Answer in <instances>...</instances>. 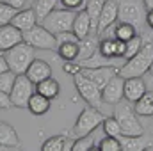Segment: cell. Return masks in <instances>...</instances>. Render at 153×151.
<instances>
[{
    "label": "cell",
    "instance_id": "d6986e66",
    "mask_svg": "<svg viewBox=\"0 0 153 151\" xmlns=\"http://www.w3.org/2000/svg\"><path fill=\"white\" fill-rule=\"evenodd\" d=\"M91 29H93V25H91V18H89L87 11L84 9V11L76 13L75 20H73V29H71V30L75 32L76 38L78 39L87 38V36L91 34Z\"/></svg>",
    "mask_w": 153,
    "mask_h": 151
},
{
    "label": "cell",
    "instance_id": "4fadbf2b",
    "mask_svg": "<svg viewBox=\"0 0 153 151\" xmlns=\"http://www.w3.org/2000/svg\"><path fill=\"white\" fill-rule=\"evenodd\" d=\"M117 9H119L117 0H105V4L102 7L100 20H98V38L107 27H111L112 23L117 21Z\"/></svg>",
    "mask_w": 153,
    "mask_h": 151
},
{
    "label": "cell",
    "instance_id": "ba28073f",
    "mask_svg": "<svg viewBox=\"0 0 153 151\" xmlns=\"http://www.w3.org/2000/svg\"><path fill=\"white\" fill-rule=\"evenodd\" d=\"M23 41L38 50H57L55 34H52L48 29H45L41 23H36L32 29L23 32Z\"/></svg>",
    "mask_w": 153,
    "mask_h": 151
},
{
    "label": "cell",
    "instance_id": "4dcf8cb0",
    "mask_svg": "<svg viewBox=\"0 0 153 151\" xmlns=\"http://www.w3.org/2000/svg\"><path fill=\"white\" fill-rule=\"evenodd\" d=\"M98 150L100 151H123L121 150V142H119V139L114 137V135H105V137L100 141Z\"/></svg>",
    "mask_w": 153,
    "mask_h": 151
},
{
    "label": "cell",
    "instance_id": "ee69618b",
    "mask_svg": "<svg viewBox=\"0 0 153 151\" xmlns=\"http://www.w3.org/2000/svg\"><path fill=\"white\" fill-rule=\"evenodd\" d=\"M150 128H152V130H150V132H152V137H153V123H152V126H150Z\"/></svg>",
    "mask_w": 153,
    "mask_h": 151
},
{
    "label": "cell",
    "instance_id": "8d00e7d4",
    "mask_svg": "<svg viewBox=\"0 0 153 151\" xmlns=\"http://www.w3.org/2000/svg\"><path fill=\"white\" fill-rule=\"evenodd\" d=\"M9 107H13V103H11V98H9V94L7 93H2L0 91V109H9Z\"/></svg>",
    "mask_w": 153,
    "mask_h": 151
},
{
    "label": "cell",
    "instance_id": "9a60e30c",
    "mask_svg": "<svg viewBox=\"0 0 153 151\" xmlns=\"http://www.w3.org/2000/svg\"><path fill=\"white\" fill-rule=\"evenodd\" d=\"M11 23L16 27V29H20L22 32H25V30H29V29H32L38 21V16H36V13H34V9L30 7V9H18L16 11V14L13 16V20H11Z\"/></svg>",
    "mask_w": 153,
    "mask_h": 151
},
{
    "label": "cell",
    "instance_id": "ffe728a7",
    "mask_svg": "<svg viewBox=\"0 0 153 151\" xmlns=\"http://www.w3.org/2000/svg\"><path fill=\"white\" fill-rule=\"evenodd\" d=\"M117 139L121 142L123 151H143L148 146V141H146L144 133L143 135H119Z\"/></svg>",
    "mask_w": 153,
    "mask_h": 151
},
{
    "label": "cell",
    "instance_id": "1f68e13d",
    "mask_svg": "<svg viewBox=\"0 0 153 151\" xmlns=\"http://www.w3.org/2000/svg\"><path fill=\"white\" fill-rule=\"evenodd\" d=\"M102 128H103L105 135H114V137H119V135H121V126H119V123L116 121L114 115L105 117L103 123H102Z\"/></svg>",
    "mask_w": 153,
    "mask_h": 151
},
{
    "label": "cell",
    "instance_id": "cb8c5ba5",
    "mask_svg": "<svg viewBox=\"0 0 153 151\" xmlns=\"http://www.w3.org/2000/svg\"><path fill=\"white\" fill-rule=\"evenodd\" d=\"M105 0H85L84 5H85V11L91 18V34H98V20H100V14H102V7H103Z\"/></svg>",
    "mask_w": 153,
    "mask_h": 151
},
{
    "label": "cell",
    "instance_id": "f1b7e54d",
    "mask_svg": "<svg viewBox=\"0 0 153 151\" xmlns=\"http://www.w3.org/2000/svg\"><path fill=\"white\" fill-rule=\"evenodd\" d=\"M143 34H137V36H134V38L130 39V41H126V48H125V55H123V61H128V59H132L141 48H143Z\"/></svg>",
    "mask_w": 153,
    "mask_h": 151
},
{
    "label": "cell",
    "instance_id": "83f0119b",
    "mask_svg": "<svg viewBox=\"0 0 153 151\" xmlns=\"http://www.w3.org/2000/svg\"><path fill=\"white\" fill-rule=\"evenodd\" d=\"M78 43L80 41H70V43L57 44V53L64 61H76V57H78Z\"/></svg>",
    "mask_w": 153,
    "mask_h": 151
},
{
    "label": "cell",
    "instance_id": "f546056e",
    "mask_svg": "<svg viewBox=\"0 0 153 151\" xmlns=\"http://www.w3.org/2000/svg\"><path fill=\"white\" fill-rule=\"evenodd\" d=\"M94 137L93 133H87L84 137H78L73 141V146H71V151H89V150H96L94 146Z\"/></svg>",
    "mask_w": 153,
    "mask_h": 151
},
{
    "label": "cell",
    "instance_id": "836d02e7",
    "mask_svg": "<svg viewBox=\"0 0 153 151\" xmlns=\"http://www.w3.org/2000/svg\"><path fill=\"white\" fill-rule=\"evenodd\" d=\"M16 7H13V5H9V4H5L4 0H0V25H4V23H11V20H13V16L16 14Z\"/></svg>",
    "mask_w": 153,
    "mask_h": 151
},
{
    "label": "cell",
    "instance_id": "7c38bea8",
    "mask_svg": "<svg viewBox=\"0 0 153 151\" xmlns=\"http://www.w3.org/2000/svg\"><path fill=\"white\" fill-rule=\"evenodd\" d=\"M23 41V32L16 29L13 23L0 25V52H7L9 48L16 46Z\"/></svg>",
    "mask_w": 153,
    "mask_h": 151
},
{
    "label": "cell",
    "instance_id": "e575fe53",
    "mask_svg": "<svg viewBox=\"0 0 153 151\" xmlns=\"http://www.w3.org/2000/svg\"><path fill=\"white\" fill-rule=\"evenodd\" d=\"M62 70L68 73V75H76V73H80V70H82V66H80V62H76V61H64V64H62Z\"/></svg>",
    "mask_w": 153,
    "mask_h": 151
},
{
    "label": "cell",
    "instance_id": "8fae6325",
    "mask_svg": "<svg viewBox=\"0 0 153 151\" xmlns=\"http://www.w3.org/2000/svg\"><path fill=\"white\" fill-rule=\"evenodd\" d=\"M123 91H125V78L117 75L111 78V82L102 89V100L103 103H111V105H116L117 101L123 100Z\"/></svg>",
    "mask_w": 153,
    "mask_h": 151
},
{
    "label": "cell",
    "instance_id": "2e32d148",
    "mask_svg": "<svg viewBox=\"0 0 153 151\" xmlns=\"http://www.w3.org/2000/svg\"><path fill=\"white\" fill-rule=\"evenodd\" d=\"M25 75L30 78V82L34 84H39L41 80L52 76V68L46 61H41V59H34L29 66V70L25 71Z\"/></svg>",
    "mask_w": 153,
    "mask_h": 151
},
{
    "label": "cell",
    "instance_id": "5b68a950",
    "mask_svg": "<svg viewBox=\"0 0 153 151\" xmlns=\"http://www.w3.org/2000/svg\"><path fill=\"white\" fill-rule=\"evenodd\" d=\"M119 9H117V20L119 21H128L141 29L146 23V7L143 0H117Z\"/></svg>",
    "mask_w": 153,
    "mask_h": 151
},
{
    "label": "cell",
    "instance_id": "277c9868",
    "mask_svg": "<svg viewBox=\"0 0 153 151\" xmlns=\"http://www.w3.org/2000/svg\"><path fill=\"white\" fill-rule=\"evenodd\" d=\"M103 115L100 112V109H96V107H91V105H87L80 115H78V119L75 121V124H73V128H71V137L73 139H78V137H84V135H87V133H93L102 123H103Z\"/></svg>",
    "mask_w": 153,
    "mask_h": 151
},
{
    "label": "cell",
    "instance_id": "603a6c76",
    "mask_svg": "<svg viewBox=\"0 0 153 151\" xmlns=\"http://www.w3.org/2000/svg\"><path fill=\"white\" fill-rule=\"evenodd\" d=\"M134 110L141 117H152L153 115V91H146L137 101H134Z\"/></svg>",
    "mask_w": 153,
    "mask_h": 151
},
{
    "label": "cell",
    "instance_id": "d4e9b609",
    "mask_svg": "<svg viewBox=\"0 0 153 151\" xmlns=\"http://www.w3.org/2000/svg\"><path fill=\"white\" fill-rule=\"evenodd\" d=\"M36 91H38L39 94L46 96L48 100H53V98L59 96V93H61V85H59V82H57L55 78L48 76V78L41 80L39 84H36Z\"/></svg>",
    "mask_w": 153,
    "mask_h": 151
},
{
    "label": "cell",
    "instance_id": "e0dca14e",
    "mask_svg": "<svg viewBox=\"0 0 153 151\" xmlns=\"http://www.w3.org/2000/svg\"><path fill=\"white\" fill-rule=\"evenodd\" d=\"M98 44H100L98 34H89L87 38L80 39V43H78V57H76V62H82V61L89 59V57L98 50Z\"/></svg>",
    "mask_w": 153,
    "mask_h": 151
},
{
    "label": "cell",
    "instance_id": "9c48e42d",
    "mask_svg": "<svg viewBox=\"0 0 153 151\" xmlns=\"http://www.w3.org/2000/svg\"><path fill=\"white\" fill-rule=\"evenodd\" d=\"M73 82H75V87L78 91V94L82 96V100H85L87 105L96 107V109L102 107V103H103L102 89L93 80H89L87 76H84L82 73H76V75H73Z\"/></svg>",
    "mask_w": 153,
    "mask_h": 151
},
{
    "label": "cell",
    "instance_id": "7402d4cb",
    "mask_svg": "<svg viewBox=\"0 0 153 151\" xmlns=\"http://www.w3.org/2000/svg\"><path fill=\"white\" fill-rule=\"evenodd\" d=\"M50 101H52V100H48L46 96L39 94L38 91H36V93L30 96L27 109L30 110V114H32V115H45V114L50 110Z\"/></svg>",
    "mask_w": 153,
    "mask_h": 151
},
{
    "label": "cell",
    "instance_id": "74e56055",
    "mask_svg": "<svg viewBox=\"0 0 153 151\" xmlns=\"http://www.w3.org/2000/svg\"><path fill=\"white\" fill-rule=\"evenodd\" d=\"M4 2L9 4V5H13V7H16V9H22L27 4V0H4Z\"/></svg>",
    "mask_w": 153,
    "mask_h": 151
},
{
    "label": "cell",
    "instance_id": "ab89813d",
    "mask_svg": "<svg viewBox=\"0 0 153 151\" xmlns=\"http://www.w3.org/2000/svg\"><path fill=\"white\" fill-rule=\"evenodd\" d=\"M146 25L153 30V9L152 11H146Z\"/></svg>",
    "mask_w": 153,
    "mask_h": 151
},
{
    "label": "cell",
    "instance_id": "484cf974",
    "mask_svg": "<svg viewBox=\"0 0 153 151\" xmlns=\"http://www.w3.org/2000/svg\"><path fill=\"white\" fill-rule=\"evenodd\" d=\"M139 29L135 27V25H132V23H128V21H119L117 20V23H114V32H112V38H117L121 39V41H130V39L134 38V36H137L139 32H137Z\"/></svg>",
    "mask_w": 153,
    "mask_h": 151
},
{
    "label": "cell",
    "instance_id": "4316f807",
    "mask_svg": "<svg viewBox=\"0 0 153 151\" xmlns=\"http://www.w3.org/2000/svg\"><path fill=\"white\" fill-rule=\"evenodd\" d=\"M57 2L59 0H34V5H32V9H34V13H36V16H38V21L41 23L53 9H55V5H57Z\"/></svg>",
    "mask_w": 153,
    "mask_h": 151
},
{
    "label": "cell",
    "instance_id": "b9f144b4",
    "mask_svg": "<svg viewBox=\"0 0 153 151\" xmlns=\"http://www.w3.org/2000/svg\"><path fill=\"white\" fill-rule=\"evenodd\" d=\"M0 151H11V148H5V146H0Z\"/></svg>",
    "mask_w": 153,
    "mask_h": 151
},
{
    "label": "cell",
    "instance_id": "d590c367",
    "mask_svg": "<svg viewBox=\"0 0 153 151\" xmlns=\"http://www.w3.org/2000/svg\"><path fill=\"white\" fill-rule=\"evenodd\" d=\"M59 2L62 4V7L76 11V9H80V7L84 5V2H85V0H59Z\"/></svg>",
    "mask_w": 153,
    "mask_h": 151
},
{
    "label": "cell",
    "instance_id": "ac0fdd59",
    "mask_svg": "<svg viewBox=\"0 0 153 151\" xmlns=\"http://www.w3.org/2000/svg\"><path fill=\"white\" fill-rule=\"evenodd\" d=\"M0 146L11 148V150L20 148V137H18L16 130L5 121H0Z\"/></svg>",
    "mask_w": 153,
    "mask_h": 151
},
{
    "label": "cell",
    "instance_id": "d6a6232c",
    "mask_svg": "<svg viewBox=\"0 0 153 151\" xmlns=\"http://www.w3.org/2000/svg\"><path fill=\"white\" fill-rule=\"evenodd\" d=\"M14 80H16V73H13L11 70H7V71L0 73V91L9 94V93H11V89H13Z\"/></svg>",
    "mask_w": 153,
    "mask_h": 151
},
{
    "label": "cell",
    "instance_id": "6da1fadb",
    "mask_svg": "<svg viewBox=\"0 0 153 151\" xmlns=\"http://www.w3.org/2000/svg\"><path fill=\"white\" fill-rule=\"evenodd\" d=\"M143 48L125 64L119 68V75L123 78H132V76H144L150 71V66L153 62V38L143 34Z\"/></svg>",
    "mask_w": 153,
    "mask_h": 151
},
{
    "label": "cell",
    "instance_id": "8992f818",
    "mask_svg": "<svg viewBox=\"0 0 153 151\" xmlns=\"http://www.w3.org/2000/svg\"><path fill=\"white\" fill-rule=\"evenodd\" d=\"M75 11L73 9H53L43 21L41 25L45 29H48L52 34H61L66 30L73 29V20H75Z\"/></svg>",
    "mask_w": 153,
    "mask_h": 151
},
{
    "label": "cell",
    "instance_id": "7a4b0ae2",
    "mask_svg": "<svg viewBox=\"0 0 153 151\" xmlns=\"http://www.w3.org/2000/svg\"><path fill=\"white\" fill-rule=\"evenodd\" d=\"M112 115L121 126V135H143L144 133V126L141 124L139 115L135 114L128 100L123 98L121 101H117L114 105Z\"/></svg>",
    "mask_w": 153,
    "mask_h": 151
},
{
    "label": "cell",
    "instance_id": "30bf717a",
    "mask_svg": "<svg viewBox=\"0 0 153 151\" xmlns=\"http://www.w3.org/2000/svg\"><path fill=\"white\" fill-rule=\"evenodd\" d=\"M80 73L84 76H87L89 80H93L100 89H103L111 78L116 76L119 73V68L117 66H98V68H82Z\"/></svg>",
    "mask_w": 153,
    "mask_h": 151
},
{
    "label": "cell",
    "instance_id": "7bdbcfd3",
    "mask_svg": "<svg viewBox=\"0 0 153 151\" xmlns=\"http://www.w3.org/2000/svg\"><path fill=\"white\" fill-rule=\"evenodd\" d=\"M148 73H152V76H153V62H152V66H150V71Z\"/></svg>",
    "mask_w": 153,
    "mask_h": 151
},
{
    "label": "cell",
    "instance_id": "f35d334b",
    "mask_svg": "<svg viewBox=\"0 0 153 151\" xmlns=\"http://www.w3.org/2000/svg\"><path fill=\"white\" fill-rule=\"evenodd\" d=\"M7 70H9L7 61H5V57H4V52H0V73H4V71H7Z\"/></svg>",
    "mask_w": 153,
    "mask_h": 151
},
{
    "label": "cell",
    "instance_id": "52a82bcc",
    "mask_svg": "<svg viewBox=\"0 0 153 151\" xmlns=\"http://www.w3.org/2000/svg\"><path fill=\"white\" fill-rule=\"evenodd\" d=\"M34 93H36V84L30 82L29 76L27 75H16V80L13 84V89L9 93V98H11L13 107L27 109L29 100H30V96Z\"/></svg>",
    "mask_w": 153,
    "mask_h": 151
},
{
    "label": "cell",
    "instance_id": "3957f363",
    "mask_svg": "<svg viewBox=\"0 0 153 151\" xmlns=\"http://www.w3.org/2000/svg\"><path fill=\"white\" fill-rule=\"evenodd\" d=\"M34 50H36L34 46H30L29 43L22 41L16 46L9 48L7 52H4V57L7 61L9 70L13 73H16V75H25V71L29 70L30 62L36 59L34 57Z\"/></svg>",
    "mask_w": 153,
    "mask_h": 151
},
{
    "label": "cell",
    "instance_id": "60d3db41",
    "mask_svg": "<svg viewBox=\"0 0 153 151\" xmlns=\"http://www.w3.org/2000/svg\"><path fill=\"white\" fill-rule=\"evenodd\" d=\"M143 2H144L146 11H152V9H153V0H143Z\"/></svg>",
    "mask_w": 153,
    "mask_h": 151
},
{
    "label": "cell",
    "instance_id": "44dd1931",
    "mask_svg": "<svg viewBox=\"0 0 153 151\" xmlns=\"http://www.w3.org/2000/svg\"><path fill=\"white\" fill-rule=\"evenodd\" d=\"M73 141L66 135H53L41 144V151H68L71 150Z\"/></svg>",
    "mask_w": 153,
    "mask_h": 151
},
{
    "label": "cell",
    "instance_id": "5bb4252c",
    "mask_svg": "<svg viewBox=\"0 0 153 151\" xmlns=\"http://www.w3.org/2000/svg\"><path fill=\"white\" fill-rule=\"evenodd\" d=\"M144 93H146V84H144L143 76L125 78V91H123V98H125V100H128L130 103H134V101H137Z\"/></svg>",
    "mask_w": 153,
    "mask_h": 151
}]
</instances>
